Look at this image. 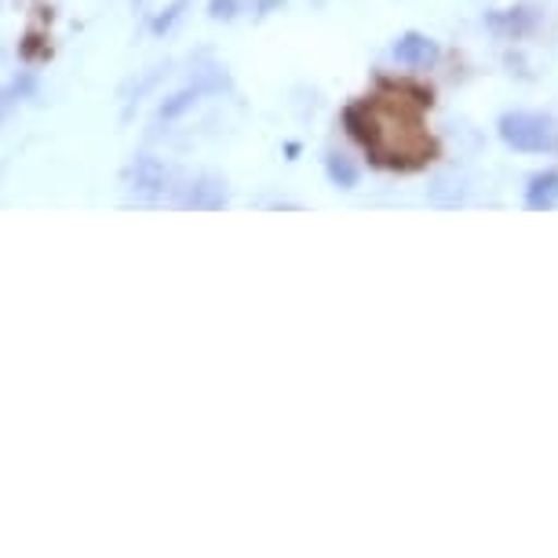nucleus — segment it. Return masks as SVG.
I'll use <instances>...</instances> for the list:
<instances>
[{
	"mask_svg": "<svg viewBox=\"0 0 558 558\" xmlns=\"http://www.w3.org/2000/svg\"><path fill=\"white\" fill-rule=\"evenodd\" d=\"M343 124L373 154L376 165L416 168L435 154V143L424 135L416 110H409L405 99L354 102L343 110Z\"/></svg>",
	"mask_w": 558,
	"mask_h": 558,
	"instance_id": "1",
	"label": "nucleus"
},
{
	"mask_svg": "<svg viewBox=\"0 0 558 558\" xmlns=\"http://www.w3.org/2000/svg\"><path fill=\"white\" fill-rule=\"evenodd\" d=\"M500 140L519 154H547L558 146V129L544 113H504Z\"/></svg>",
	"mask_w": 558,
	"mask_h": 558,
	"instance_id": "2",
	"label": "nucleus"
},
{
	"mask_svg": "<svg viewBox=\"0 0 558 558\" xmlns=\"http://www.w3.org/2000/svg\"><path fill=\"white\" fill-rule=\"evenodd\" d=\"M438 56H441L438 40H430L427 34H405V37H398V45H395V59L402 62V66H413V70L435 66Z\"/></svg>",
	"mask_w": 558,
	"mask_h": 558,
	"instance_id": "3",
	"label": "nucleus"
},
{
	"mask_svg": "<svg viewBox=\"0 0 558 558\" xmlns=\"http://www.w3.org/2000/svg\"><path fill=\"white\" fill-rule=\"evenodd\" d=\"M168 186V168L157 157L143 154L132 165V194L135 197H157Z\"/></svg>",
	"mask_w": 558,
	"mask_h": 558,
	"instance_id": "4",
	"label": "nucleus"
},
{
	"mask_svg": "<svg viewBox=\"0 0 558 558\" xmlns=\"http://www.w3.org/2000/svg\"><path fill=\"white\" fill-rule=\"evenodd\" d=\"M216 88H223V77H202L197 84H186L183 92H175L172 99H165V102H161V118H165V121L179 118V113H186L197 99L208 96V92H216Z\"/></svg>",
	"mask_w": 558,
	"mask_h": 558,
	"instance_id": "5",
	"label": "nucleus"
},
{
	"mask_svg": "<svg viewBox=\"0 0 558 558\" xmlns=\"http://www.w3.org/2000/svg\"><path fill=\"white\" fill-rule=\"evenodd\" d=\"M558 205V172H536L525 186V208L533 213H547Z\"/></svg>",
	"mask_w": 558,
	"mask_h": 558,
	"instance_id": "6",
	"label": "nucleus"
},
{
	"mask_svg": "<svg viewBox=\"0 0 558 558\" xmlns=\"http://www.w3.org/2000/svg\"><path fill=\"white\" fill-rule=\"evenodd\" d=\"M227 205V191L219 179H197V183L186 191L183 197V208H223Z\"/></svg>",
	"mask_w": 558,
	"mask_h": 558,
	"instance_id": "7",
	"label": "nucleus"
},
{
	"mask_svg": "<svg viewBox=\"0 0 558 558\" xmlns=\"http://www.w3.org/2000/svg\"><path fill=\"white\" fill-rule=\"evenodd\" d=\"M325 172H329L332 186H340V191H354V186H357V165L351 161V157L329 154V157H325Z\"/></svg>",
	"mask_w": 558,
	"mask_h": 558,
	"instance_id": "8",
	"label": "nucleus"
},
{
	"mask_svg": "<svg viewBox=\"0 0 558 558\" xmlns=\"http://www.w3.org/2000/svg\"><path fill=\"white\" fill-rule=\"evenodd\" d=\"M183 8H186V0H175V4L168 8L165 15H157V19H154V34H165V29H172L175 19L183 15Z\"/></svg>",
	"mask_w": 558,
	"mask_h": 558,
	"instance_id": "9",
	"label": "nucleus"
},
{
	"mask_svg": "<svg viewBox=\"0 0 558 558\" xmlns=\"http://www.w3.org/2000/svg\"><path fill=\"white\" fill-rule=\"evenodd\" d=\"M208 15H213V19H234L238 15V0H213V4H208Z\"/></svg>",
	"mask_w": 558,
	"mask_h": 558,
	"instance_id": "10",
	"label": "nucleus"
}]
</instances>
